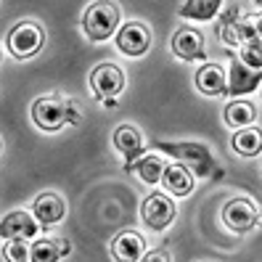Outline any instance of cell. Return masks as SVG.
Returning <instances> with one entry per match:
<instances>
[{"label":"cell","mask_w":262,"mask_h":262,"mask_svg":"<svg viewBox=\"0 0 262 262\" xmlns=\"http://www.w3.org/2000/svg\"><path fill=\"white\" fill-rule=\"evenodd\" d=\"M157 148H162L169 157H178L183 162L193 164V169L199 175L209 172V167H212V154L202 143H157Z\"/></svg>","instance_id":"4"},{"label":"cell","mask_w":262,"mask_h":262,"mask_svg":"<svg viewBox=\"0 0 262 262\" xmlns=\"http://www.w3.org/2000/svg\"><path fill=\"white\" fill-rule=\"evenodd\" d=\"M69 252V244L61 241V238H42L35 241L32 249H29V259L32 262H58Z\"/></svg>","instance_id":"17"},{"label":"cell","mask_w":262,"mask_h":262,"mask_svg":"<svg viewBox=\"0 0 262 262\" xmlns=\"http://www.w3.org/2000/svg\"><path fill=\"white\" fill-rule=\"evenodd\" d=\"M172 51H175V56L186 58V61L202 58L204 56V37L196 29H178L172 35Z\"/></svg>","instance_id":"11"},{"label":"cell","mask_w":262,"mask_h":262,"mask_svg":"<svg viewBox=\"0 0 262 262\" xmlns=\"http://www.w3.org/2000/svg\"><path fill=\"white\" fill-rule=\"evenodd\" d=\"M112 254L117 262H138L143 254V238L135 233V230H125L119 233L112 244Z\"/></svg>","instance_id":"12"},{"label":"cell","mask_w":262,"mask_h":262,"mask_svg":"<svg viewBox=\"0 0 262 262\" xmlns=\"http://www.w3.org/2000/svg\"><path fill=\"white\" fill-rule=\"evenodd\" d=\"M241 61H244L249 69L259 72V64H262V58H259V35L244 45V58H241Z\"/></svg>","instance_id":"23"},{"label":"cell","mask_w":262,"mask_h":262,"mask_svg":"<svg viewBox=\"0 0 262 262\" xmlns=\"http://www.w3.org/2000/svg\"><path fill=\"white\" fill-rule=\"evenodd\" d=\"M3 254L8 262H27L29 257V249H27V244L21 238H11L6 246H3Z\"/></svg>","instance_id":"22"},{"label":"cell","mask_w":262,"mask_h":262,"mask_svg":"<svg viewBox=\"0 0 262 262\" xmlns=\"http://www.w3.org/2000/svg\"><path fill=\"white\" fill-rule=\"evenodd\" d=\"M67 212V204L64 199H58L56 193H40L35 199V217L42 223V225H53L64 217Z\"/></svg>","instance_id":"14"},{"label":"cell","mask_w":262,"mask_h":262,"mask_svg":"<svg viewBox=\"0 0 262 262\" xmlns=\"http://www.w3.org/2000/svg\"><path fill=\"white\" fill-rule=\"evenodd\" d=\"M32 119L35 125L42 127V130H58L64 127L67 122L74 119V109L58 96H45L40 101H35L32 106Z\"/></svg>","instance_id":"1"},{"label":"cell","mask_w":262,"mask_h":262,"mask_svg":"<svg viewBox=\"0 0 262 262\" xmlns=\"http://www.w3.org/2000/svg\"><path fill=\"white\" fill-rule=\"evenodd\" d=\"M37 233V220H32L27 212H11L0 223V236L3 238H32Z\"/></svg>","instance_id":"9"},{"label":"cell","mask_w":262,"mask_h":262,"mask_svg":"<svg viewBox=\"0 0 262 262\" xmlns=\"http://www.w3.org/2000/svg\"><path fill=\"white\" fill-rule=\"evenodd\" d=\"M217 11H220V0H188V3L180 6V16L207 21L212 16H217Z\"/></svg>","instance_id":"18"},{"label":"cell","mask_w":262,"mask_h":262,"mask_svg":"<svg viewBox=\"0 0 262 262\" xmlns=\"http://www.w3.org/2000/svg\"><path fill=\"white\" fill-rule=\"evenodd\" d=\"M262 146V138H259V130L254 127H244L233 135V151H238L241 157H254Z\"/></svg>","instance_id":"19"},{"label":"cell","mask_w":262,"mask_h":262,"mask_svg":"<svg viewBox=\"0 0 262 262\" xmlns=\"http://www.w3.org/2000/svg\"><path fill=\"white\" fill-rule=\"evenodd\" d=\"M162 183H164V188H167L169 193H175V196H186V193H191L193 186H196L191 169H186L183 164H169V167H164Z\"/></svg>","instance_id":"13"},{"label":"cell","mask_w":262,"mask_h":262,"mask_svg":"<svg viewBox=\"0 0 262 262\" xmlns=\"http://www.w3.org/2000/svg\"><path fill=\"white\" fill-rule=\"evenodd\" d=\"M0 58H3V56H0Z\"/></svg>","instance_id":"25"},{"label":"cell","mask_w":262,"mask_h":262,"mask_svg":"<svg viewBox=\"0 0 262 262\" xmlns=\"http://www.w3.org/2000/svg\"><path fill=\"white\" fill-rule=\"evenodd\" d=\"M90 85H93L98 98H114L125 88V74L117 64H98L90 74Z\"/></svg>","instance_id":"5"},{"label":"cell","mask_w":262,"mask_h":262,"mask_svg":"<svg viewBox=\"0 0 262 262\" xmlns=\"http://www.w3.org/2000/svg\"><path fill=\"white\" fill-rule=\"evenodd\" d=\"M175 217V204L164 193H151L143 202V223L154 230H164Z\"/></svg>","instance_id":"6"},{"label":"cell","mask_w":262,"mask_h":262,"mask_svg":"<svg viewBox=\"0 0 262 262\" xmlns=\"http://www.w3.org/2000/svg\"><path fill=\"white\" fill-rule=\"evenodd\" d=\"M45 35H42V29L37 24H29V21H21L11 29V35H8V48L13 51V56L16 58H29V56H35L40 51V45H42Z\"/></svg>","instance_id":"3"},{"label":"cell","mask_w":262,"mask_h":262,"mask_svg":"<svg viewBox=\"0 0 262 262\" xmlns=\"http://www.w3.org/2000/svg\"><path fill=\"white\" fill-rule=\"evenodd\" d=\"M119 24V11L112 3H93L85 11V35L90 40H109L114 35V29Z\"/></svg>","instance_id":"2"},{"label":"cell","mask_w":262,"mask_h":262,"mask_svg":"<svg viewBox=\"0 0 262 262\" xmlns=\"http://www.w3.org/2000/svg\"><path fill=\"white\" fill-rule=\"evenodd\" d=\"M141 262H172V259H169L164 252H148V254H146Z\"/></svg>","instance_id":"24"},{"label":"cell","mask_w":262,"mask_h":262,"mask_svg":"<svg viewBox=\"0 0 262 262\" xmlns=\"http://www.w3.org/2000/svg\"><path fill=\"white\" fill-rule=\"evenodd\" d=\"M127 169H135V172L141 175L143 183H157V180H162L164 164H162L159 157H143L138 164H133V167H127Z\"/></svg>","instance_id":"21"},{"label":"cell","mask_w":262,"mask_h":262,"mask_svg":"<svg viewBox=\"0 0 262 262\" xmlns=\"http://www.w3.org/2000/svg\"><path fill=\"white\" fill-rule=\"evenodd\" d=\"M259 85V72L249 69L241 58L230 61V72H228V90L233 96L238 93H252V90Z\"/></svg>","instance_id":"10"},{"label":"cell","mask_w":262,"mask_h":262,"mask_svg":"<svg viewBox=\"0 0 262 262\" xmlns=\"http://www.w3.org/2000/svg\"><path fill=\"white\" fill-rule=\"evenodd\" d=\"M196 88L204 96H223L225 93V72L217 64H204L196 72Z\"/></svg>","instance_id":"15"},{"label":"cell","mask_w":262,"mask_h":262,"mask_svg":"<svg viewBox=\"0 0 262 262\" xmlns=\"http://www.w3.org/2000/svg\"><path fill=\"white\" fill-rule=\"evenodd\" d=\"M114 146H117V151L122 154V157H127V162H130V159H135V157H141L143 138H141V133H138L135 127L122 125V127H117V133H114Z\"/></svg>","instance_id":"16"},{"label":"cell","mask_w":262,"mask_h":262,"mask_svg":"<svg viewBox=\"0 0 262 262\" xmlns=\"http://www.w3.org/2000/svg\"><path fill=\"white\" fill-rule=\"evenodd\" d=\"M223 220L230 230H249L257 223V207L246 199H233L223 209Z\"/></svg>","instance_id":"8"},{"label":"cell","mask_w":262,"mask_h":262,"mask_svg":"<svg viewBox=\"0 0 262 262\" xmlns=\"http://www.w3.org/2000/svg\"><path fill=\"white\" fill-rule=\"evenodd\" d=\"M254 117H257L254 106L244 103V101L228 103V109H225V122H228L230 127H244V125H252Z\"/></svg>","instance_id":"20"},{"label":"cell","mask_w":262,"mask_h":262,"mask_svg":"<svg viewBox=\"0 0 262 262\" xmlns=\"http://www.w3.org/2000/svg\"><path fill=\"white\" fill-rule=\"evenodd\" d=\"M117 45L125 56H143L151 45V32L143 24H125L117 35Z\"/></svg>","instance_id":"7"}]
</instances>
